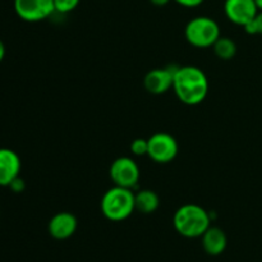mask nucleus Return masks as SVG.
<instances>
[{"label": "nucleus", "instance_id": "1", "mask_svg": "<svg viewBox=\"0 0 262 262\" xmlns=\"http://www.w3.org/2000/svg\"><path fill=\"white\" fill-rule=\"evenodd\" d=\"M173 90L179 101L193 106L201 104L206 99L209 92V79L199 67H178L174 73Z\"/></svg>", "mask_w": 262, "mask_h": 262}, {"label": "nucleus", "instance_id": "2", "mask_svg": "<svg viewBox=\"0 0 262 262\" xmlns=\"http://www.w3.org/2000/svg\"><path fill=\"white\" fill-rule=\"evenodd\" d=\"M210 215L202 206L186 204L179 207L173 216V225L184 238H201L209 229Z\"/></svg>", "mask_w": 262, "mask_h": 262}, {"label": "nucleus", "instance_id": "3", "mask_svg": "<svg viewBox=\"0 0 262 262\" xmlns=\"http://www.w3.org/2000/svg\"><path fill=\"white\" fill-rule=\"evenodd\" d=\"M100 206L102 215L107 220L123 222L136 211L135 193L129 188L114 186L105 192Z\"/></svg>", "mask_w": 262, "mask_h": 262}, {"label": "nucleus", "instance_id": "4", "mask_svg": "<svg viewBox=\"0 0 262 262\" xmlns=\"http://www.w3.org/2000/svg\"><path fill=\"white\" fill-rule=\"evenodd\" d=\"M184 35L187 41L194 48H212L215 41L220 37V27L212 18L199 15L187 23Z\"/></svg>", "mask_w": 262, "mask_h": 262}, {"label": "nucleus", "instance_id": "5", "mask_svg": "<svg viewBox=\"0 0 262 262\" xmlns=\"http://www.w3.org/2000/svg\"><path fill=\"white\" fill-rule=\"evenodd\" d=\"M148 140L147 156L158 164L171 163L179 151L176 137L166 132L154 133Z\"/></svg>", "mask_w": 262, "mask_h": 262}, {"label": "nucleus", "instance_id": "6", "mask_svg": "<svg viewBox=\"0 0 262 262\" xmlns=\"http://www.w3.org/2000/svg\"><path fill=\"white\" fill-rule=\"evenodd\" d=\"M109 176L114 186L133 189L140 181V168L132 158L120 156L110 165Z\"/></svg>", "mask_w": 262, "mask_h": 262}, {"label": "nucleus", "instance_id": "7", "mask_svg": "<svg viewBox=\"0 0 262 262\" xmlns=\"http://www.w3.org/2000/svg\"><path fill=\"white\" fill-rule=\"evenodd\" d=\"M14 10L26 22H40L55 12L54 0H14Z\"/></svg>", "mask_w": 262, "mask_h": 262}, {"label": "nucleus", "instance_id": "8", "mask_svg": "<svg viewBox=\"0 0 262 262\" xmlns=\"http://www.w3.org/2000/svg\"><path fill=\"white\" fill-rule=\"evenodd\" d=\"M255 0H225L224 13L232 23L245 27L258 13Z\"/></svg>", "mask_w": 262, "mask_h": 262}, {"label": "nucleus", "instance_id": "9", "mask_svg": "<svg viewBox=\"0 0 262 262\" xmlns=\"http://www.w3.org/2000/svg\"><path fill=\"white\" fill-rule=\"evenodd\" d=\"M178 67L170 66L166 68H155L147 72L143 78V86L152 95H161L173 87L174 73Z\"/></svg>", "mask_w": 262, "mask_h": 262}, {"label": "nucleus", "instance_id": "10", "mask_svg": "<svg viewBox=\"0 0 262 262\" xmlns=\"http://www.w3.org/2000/svg\"><path fill=\"white\" fill-rule=\"evenodd\" d=\"M20 158L12 148H0V187H9L19 177Z\"/></svg>", "mask_w": 262, "mask_h": 262}, {"label": "nucleus", "instance_id": "11", "mask_svg": "<svg viewBox=\"0 0 262 262\" xmlns=\"http://www.w3.org/2000/svg\"><path fill=\"white\" fill-rule=\"evenodd\" d=\"M77 217L72 212L61 211L54 215L48 224L49 234L56 241H66L76 233Z\"/></svg>", "mask_w": 262, "mask_h": 262}, {"label": "nucleus", "instance_id": "12", "mask_svg": "<svg viewBox=\"0 0 262 262\" xmlns=\"http://www.w3.org/2000/svg\"><path fill=\"white\" fill-rule=\"evenodd\" d=\"M202 248L210 256H219L228 246V238L224 230L219 227H209L201 235Z\"/></svg>", "mask_w": 262, "mask_h": 262}, {"label": "nucleus", "instance_id": "13", "mask_svg": "<svg viewBox=\"0 0 262 262\" xmlns=\"http://www.w3.org/2000/svg\"><path fill=\"white\" fill-rule=\"evenodd\" d=\"M160 199L152 189H141L135 193V207L141 214H154L159 209Z\"/></svg>", "mask_w": 262, "mask_h": 262}, {"label": "nucleus", "instance_id": "14", "mask_svg": "<svg viewBox=\"0 0 262 262\" xmlns=\"http://www.w3.org/2000/svg\"><path fill=\"white\" fill-rule=\"evenodd\" d=\"M212 50L220 60H230L237 54V43L230 37L220 36L212 45Z\"/></svg>", "mask_w": 262, "mask_h": 262}, {"label": "nucleus", "instance_id": "15", "mask_svg": "<svg viewBox=\"0 0 262 262\" xmlns=\"http://www.w3.org/2000/svg\"><path fill=\"white\" fill-rule=\"evenodd\" d=\"M243 28L248 35H262V10H258L256 17L250 20Z\"/></svg>", "mask_w": 262, "mask_h": 262}, {"label": "nucleus", "instance_id": "16", "mask_svg": "<svg viewBox=\"0 0 262 262\" xmlns=\"http://www.w3.org/2000/svg\"><path fill=\"white\" fill-rule=\"evenodd\" d=\"M130 151L136 156L147 155L148 151V140L146 138H136L130 143Z\"/></svg>", "mask_w": 262, "mask_h": 262}, {"label": "nucleus", "instance_id": "17", "mask_svg": "<svg viewBox=\"0 0 262 262\" xmlns=\"http://www.w3.org/2000/svg\"><path fill=\"white\" fill-rule=\"evenodd\" d=\"M81 0H54L55 12L69 13L78 7Z\"/></svg>", "mask_w": 262, "mask_h": 262}, {"label": "nucleus", "instance_id": "18", "mask_svg": "<svg viewBox=\"0 0 262 262\" xmlns=\"http://www.w3.org/2000/svg\"><path fill=\"white\" fill-rule=\"evenodd\" d=\"M174 2L178 3L179 5H182V7L194 8V7H199V5H201L205 0H174Z\"/></svg>", "mask_w": 262, "mask_h": 262}, {"label": "nucleus", "instance_id": "19", "mask_svg": "<svg viewBox=\"0 0 262 262\" xmlns=\"http://www.w3.org/2000/svg\"><path fill=\"white\" fill-rule=\"evenodd\" d=\"M9 187H10V188H12L14 192H22L23 188H25V183H23L22 179H20L19 177H18V178L15 179V181L13 182V183L10 184Z\"/></svg>", "mask_w": 262, "mask_h": 262}, {"label": "nucleus", "instance_id": "20", "mask_svg": "<svg viewBox=\"0 0 262 262\" xmlns=\"http://www.w3.org/2000/svg\"><path fill=\"white\" fill-rule=\"evenodd\" d=\"M169 2H170V0H150L151 4L156 5V7H164V5L168 4Z\"/></svg>", "mask_w": 262, "mask_h": 262}, {"label": "nucleus", "instance_id": "21", "mask_svg": "<svg viewBox=\"0 0 262 262\" xmlns=\"http://www.w3.org/2000/svg\"><path fill=\"white\" fill-rule=\"evenodd\" d=\"M4 56H5V45H4V42L0 40V63L3 61Z\"/></svg>", "mask_w": 262, "mask_h": 262}, {"label": "nucleus", "instance_id": "22", "mask_svg": "<svg viewBox=\"0 0 262 262\" xmlns=\"http://www.w3.org/2000/svg\"><path fill=\"white\" fill-rule=\"evenodd\" d=\"M255 2H256V4H257L258 9L262 10V0H255Z\"/></svg>", "mask_w": 262, "mask_h": 262}]
</instances>
